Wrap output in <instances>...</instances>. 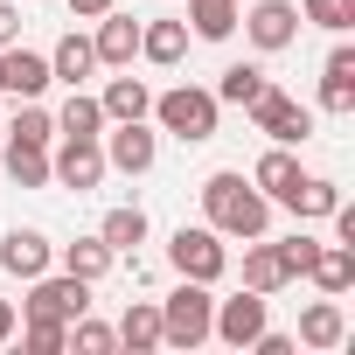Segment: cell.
<instances>
[{
    "label": "cell",
    "instance_id": "cell-1",
    "mask_svg": "<svg viewBox=\"0 0 355 355\" xmlns=\"http://www.w3.org/2000/svg\"><path fill=\"white\" fill-rule=\"evenodd\" d=\"M202 216H209L216 237H244V244L272 230V202L251 189V174H237V167H216L202 182Z\"/></svg>",
    "mask_w": 355,
    "mask_h": 355
},
{
    "label": "cell",
    "instance_id": "cell-29",
    "mask_svg": "<svg viewBox=\"0 0 355 355\" xmlns=\"http://www.w3.org/2000/svg\"><path fill=\"white\" fill-rule=\"evenodd\" d=\"M265 84H272V77H265L258 63H230V70H223V84H216V105H237V112H244Z\"/></svg>",
    "mask_w": 355,
    "mask_h": 355
},
{
    "label": "cell",
    "instance_id": "cell-39",
    "mask_svg": "<svg viewBox=\"0 0 355 355\" xmlns=\"http://www.w3.org/2000/svg\"><path fill=\"white\" fill-rule=\"evenodd\" d=\"M0 139H8V119H0Z\"/></svg>",
    "mask_w": 355,
    "mask_h": 355
},
{
    "label": "cell",
    "instance_id": "cell-18",
    "mask_svg": "<svg viewBox=\"0 0 355 355\" xmlns=\"http://www.w3.org/2000/svg\"><path fill=\"white\" fill-rule=\"evenodd\" d=\"M244 286H251V293H265V300L293 286V279H286V258H279V244H265V237H251V244H244Z\"/></svg>",
    "mask_w": 355,
    "mask_h": 355
},
{
    "label": "cell",
    "instance_id": "cell-17",
    "mask_svg": "<svg viewBox=\"0 0 355 355\" xmlns=\"http://www.w3.org/2000/svg\"><path fill=\"white\" fill-rule=\"evenodd\" d=\"M98 105H105V125H119V119H146L153 112V91H146V77H112L105 91H98Z\"/></svg>",
    "mask_w": 355,
    "mask_h": 355
},
{
    "label": "cell",
    "instance_id": "cell-12",
    "mask_svg": "<svg viewBox=\"0 0 355 355\" xmlns=\"http://www.w3.org/2000/svg\"><path fill=\"white\" fill-rule=\"evenodd\" d=\"M91 49H98V70H132V56H139V15H125V8H105V15H98V35H91Z\"/></svg>",
    "mask_w": 355,
    "mask_h": 355
},
{
    "label": "cell",
    "instance_id": "cell-35",
    "mask_svg": "<svg viewBox=\"0 0 355 355\" xmlns=\"http://www.w3.org/2000/svg\"><path fill=\"white\" fill-rule=\"evenodd\" d=\"M8 42H21V8H15V0H0V49H8Z\"/></svg>",
    "mask_w": 355,
    "mask_h": 355
},
{
    "label": "cell",
    "instance_id": "cell-10",
    "mask_svg": "<svg viewBox=\"0 0 355 355\" xmlns=\"http://www.w3.org/2000/svg\"><path fill=\"white\" fill-rule=\"evenodd\" d=\"M56 77H49V56L42 49H28V42H8V49H0V98H42Z\"/></svg>",
    "mask_w": 355,
    "mask_h": 355
},
{
    "label": "cell",
    "instance_id": "cell-19",
    "mask_svg": "<svg viewBox=\"0 0 355 355\" xmlns=\"http://www.w3.org/2000/svg\"><path fill=\"white\" fill-rule=\"evenodd\" d=\"M306 279H313L327 300H341V293L355 286V244H320L313 265H306Z\"/></svg>",
    "mask_w": 355,
    "mask_h": 355
},
{
    "label": "cell",
    "instance_id": "cell-28",
    "mask_svg": "<svg viewBox=\"0 0 355 355\" xmlns=\"http://www.w3.org/2000/svg\"><path fill=\"white\" fill-rule=\"evenodd\" d=\"M98 237H105V244H112V251L125 258L132 244H146V209H139V202H125V209H112V216L98 223Z\"/></svg>",
    "mask_w": 355,
    "mask_h": 355
},
{
    "label": "cell",
    "instance_id": "cell-31",
    "mask_svg": "<svg viewBox=\"0 0 355 355\" xmlns=\"http://www.w3.org/2000/svg\"><path fill=\"white\" fill-rule=\"evenodd\" d=\"M300 21H313L327 35H348L355 28V0H300Z\"/></svg>",
    "mask_w": 355,
    "mask_h": 355
},
{
    "label": "cell",
    "instance_id": "cell-20",
    "mask_svg": "<svg viewBox=\"0 0 355 355\" xmlns=\"http://www.w3.org/2000/svg\"><path fill=\"white\" fill-rule=\"evenodd\" d=\"M341 341H348L341 300H313V306L300 313V348H341Z\"/></svg>",
    "mask_w": 355,
    "mask_h": 355
},
{
    "label": "cell",
    "instance_id": "cell-30",
    "mask_svg": "<svg viewBox=\"0 0 355 355\" xmlns=\"http://www.w3.org/2000/svg\"><path fill=\"white\" fill-rule=\"evenodd\" d=\"M8 139H28V146H56V112H42L35 98H21V112L8 119Z\"/></svg>",
    "mask_w": 355,
    "mask_h": 355
},
{
    "label": "cell",
    "instance_id": "cell-37",
    "mask_svg": "<svg viewBox=\"0 0 355 355\" xmlns=\"http://www.w3.org/2000/svg\"><path fill=\"white\" fill-rule=\"evenodd\" d=\"M63 8H70V15H77V21H98V15H105V8H119V0H63Z\"/></svg>",
    "mask_w": 355,
    "mask_h": 355
},
{
    "label": "cell",
    "instance_id": "cell-16",
    "mask_svg": "<svg viewBox=\"0 0 355 355\" xmlns=\"http://www.w3.org/2000/svg\"><path fill=\"white\" fill-rule=\"evenodd\" d=\"M139 56L153 70H174L189 56V21H139Z\"/></svg>",
    "mask_w": 355,
    "mask_h": 355
},
{
    "label": "cell",
    "instance_id": "cell-13",
    "mask_svg": "<svg viewBox=\"0 0 355 355\" xmlns=\"http://www.w3.org/2000/svg\"><path fill=\"white\" fill-rule=\"evenodd\" d=\"M56 265V244L42 237V230H8V237H0V272H15V279H42Z\"/></svg>",
    "mask_w": 355,
    "mask_h": 355
},
{
    "label": "cell",
    "instance_id": "cell-4",
    "mask_svg": "<svg viewBox=\"0 0 355 355\" xmlns=\"http://www.w3.org/2000/svg\"><path fill=\"white\" fill-rule=\"evenodd\" d=\"M77 313H91V279H77V272H42V279H28V300H21V320H77Z\"/></svg>",
    "mask_w": 355,
    "mask_h": 355
},
{
    "label": "cell",
    "instance_id": "cell-9",
    "mask_svg": "<svg viewBox=\"0 0 355 355\" xmlns=\"http://www.w3.org/2000/svg\"><path fill=\"white\" fill-rule=\"evenodd\" d=\"M105 174H112V167H105V146H98V139H56V146H49V182L91 196Z\"/></svg>",
    "mask_w": 355,
    "mask_h": 355
},
{
    "label": "cell",
    "instance_id": "cell-5",
    "mask_svg": "<svg viewBox=\"0 0 355 355\" xmlns=\"http://www.w3.org/2000/svg\"><path fill=\"white\" fill-rule=\"evenodd\" d=\"M167 265L182 272V279H202V286H216V279L230 272V244H223L209 223H196V230L182 223V230L167 237Z\"/></svg>",
    "mask_w": 355,
    "mask_h": 355
},
{
    "label": "cell",
    "instance_id": "cell-25",
    "mask_svg": "<svg viewBox=\"0 0 355 355\" xmlns=\"http://www.w3.org/2000/svg\"><path fill=\"white\" fill-rule=\"evenodd\" d=\"M237 8L244 0H189V35L196 42H230L237 35Z\"/></svg>",
    "mask_w": 355,
    "mask_h": 355
},
{
    "label": "cell",
    "instance_id": "cell-6",
    "mask_svg": "<svg viewBox=\"0 0 355 355\" xmlns=\"http://www.w3.org/2000/svg\"><path fill=\"white\" fill-rule=\"evenodd\" d=\"M244 112H251V125H258L272 146H306V139H313V112H306L300 98H286L279 84H265Z\"/></svg>",
    "mask_w": 355,
    "mask_h": 355
},
{
    "label": "cell",
    "instance_id": "cell-24",
    "mask_svg": "<svg viewBox=\"0 0 355 355\" xmlns=\"http://www.w3.org/2000/svg\"><path fill=\"white\" fill-rule=\"evenodd\" d=\"M0 160H8V182H15V189H49V146L0 139Z\"/></svg>",
    "mask_w": 355,
    "mask_h": 355
},
{
    "label": "cell",
    "instance_id": "cell-15",
    "mask_svg": "<svg viewBox=\"0 0 355 355\" xmlns=\"http://www.w3.org/2000/svg\"><path fill=\"white\" fill-rule=\"evenodd\" d=\"M300 174H306V167L293 160V146H265V153H258V167H251V189H258L265 202H286Z\"/></svg>",
    "mask_w": 355,
    "mask_h": 355
},
{
    "label": "cell",
    "instance_id": "cell-27",
    "mask_svg": "<svg viewBox=\"0 0 355 355\" xmlns=\"http://www.w3.org/2000/svg\"><path fill=\"white\" fill-rule=\"evenodd\" d=\"M132 355H146V348H160V300H132L125 313H119V327H112Z\"/></svg>",
    "mask_w": 355,
    "mask_h": 355
},
{
    "label": "cell",
    "instance_id": "cell-11",
    "mask_svg": "<svg viewBox=\"0 0 355 355\" xmlns=\"http://www.w3.org/2000/svg\"><path fill=\"white\" fill-rule=\"evenodd\" d=\"M209 334L216 341H230V348H251L258 334H265V293H237V300H216V313H209Z\"/></svg>",
    "mask_w": 355,
    "mask_h": 355
},
{
    "label": "cell",
    "instance_id": "cell-33",
    "mask_svg": "<svg viewBox=\"0 0 355 355\" xmlns=\"http://www.w3.org/2000/svg\"><path fill=\"white\" fill-rule=\"evenodd\" d=\"M70 348H77V355H112V348H119V334H112L105 320L77 313V320H70Z\"/></svg>",
    "mask_w": 355,
    "mask_h": 355
},
{
    "label": "cell",
    "instance_id": "cell-3",
    "mask_svg": "<svg viewBox=\"0 0 355 355\" xmlns=\"http://www.w3.org/2000/svg\"><path fill=\"white\" fill-rule=\"evenodd\" d=\"M209 313H216L209 286L202 279H182L160 300V348H202L209 341Z\"/></svg>",
    "mask_w": 355,
    "mask_h": 355
},
{
    "label": "cell",
    "instance_id": "cell-32",
    "mask_svg": "<svg viewBox=\"0 0 355 355\" xmlns=\"http://www.w3.org/2000/svg\"><path fill=\"white\" fill-rule=\"evenodd\" d=\"M15 334H21L28 355H63V348H70V327H63V320H21Z\"/></svg>",
    "mask_w": 355,
    "mask_h": 355
},
{
    "label": "cell",
    "instance_id": "cell-2",
    "mask_svg": "<svg viewBox=\"0 0 355 355\" xmlns=\"http://www.w3.org/2000/svg\"><path fill=\"white\" fill-rule=\"evenodd\" d=\"M160 132H174L182 146H202V139H216V119H223V105H216V91H202V84H167V91H153V112H146Z\"/></svg>",
    "mask_w": 355,
    "mask_h": 355
},
{
    "label": "cell",
    "instance_id": "cell-7",
    "mask_svg": "<svg viewBox=\"0 0 355 355\" xmlns=\"http://www.w3.org/2000/svg\"><path fill=\"white\" fill-rule=\"evenodd\" d=\"M237 28H244V42H251L258 56H279V49L300 42V8H293V0H244V8H237Z\"/></svg>",
    "mask_w": 355,
    "mask_h": 355
},
{
    "label": "cell",
    "instance_id": "cell-21",
    "mask_svg": "<svg viewBox=\"0 0 355 355\" xmlns=\"http://www.w3.org/2000/svg\"><path fill=\"white\" fill-rule=\"evenodd\" d=\"M334 202H341V182H327V174H300L279 209H293L300 223H313V216H334Z\"/></svg>",
    "mask_w": 355,
    "mask_h": 355
},
{
    "label": "cell",
    "instance_id": "cell-38",
    "mask_svg": "<svg viewBox=\"0 0 355 355\" xmlns=\"http://www.w3.org/2000/svg\"><path fill=\"white\" fill-rule=\"evenodd\" d=\"M15 327H21V306H15V300H0V341H15Z\"/></svg>",
    "mask_w": 355,
    "mask_h": 355
},
{
    "label": "cell",
    "instance_id": "cell-23",
    "mask_svg": "<svg viewBox=\"0 0 355 355\" xmlns=\"http://www.w3.org/2000/svg\"><path fill=\"white\" fill-rule=\"evenodd\" d=\"M105 132V105L77 84L70 98H63V112H56V139H98Z\"/></svg>",
    "mask_w": 355,
    "mask_h": 355
},
{
    "label": "cell",
    "instance_id": "cell-34",
    "mask_svg": "<svg viewBox=\"0 0 355 355\" xmlns=\"http://www.w3.org/2000/svg\"><path fill=\"white\" fill-rule=\"evenodd\" d=\"M313 251H320V237H306V230H293V237H279V258H286V279H306V265H313Z\"/></svg>",
    "mask_w": 355,
    "mask_h": 355
},
{
    "label": "cell",
    "instance_id": "cell-14",
    "mask_svg": "<svg viewBox=\"0 0 355 355\" xmlns=\"http://www.w3.org/2000/svg\"><path fill=\"white\" fill-rule=\"evenodd\" d=\"M320 112H334V119L355 112V49L348 42H334L327 63H320Z\"/></svg>",
    "mask_w": 355,
    "mask_h": 355
},
{
    "label": "cell",
    "instance_id": "cell-26",
    "mask_svg": "<svg viewBox=\"0 0 355 355\" xmlns=\"http://www.w3.org/2000/svg\"><path fill=\"white\" fill-rule=\"evenodd\" d=\"M56 258H63V272H77V279H105L112 265H119V251L105 244V237H77V244H56Z\"/></svg>",
    "mask_w": 355,
    "mask_h": 355
},
{
    "label": "cell",
    "instance_id": "cell-8",
    "mask_svg": "<svg viewBox=\"0 0 355 355\" xmlns=\"http://www.w3.org/2000/svg\"><path fill=\"white\" fill-rule=\"evenodd\" d=\"M98 146H105V167H119V174H153V160H160V132L146 119H119L112 132H98Z\"/></svg>",
    "mask_w": 355,
    "mask_h": 355
},
{
    "label": "cell",
    "instance_id": "cell-22",
    "mask_svg": "<svg viewBox=\"0 0 355 355\" xmlns=\"http://www.w3.org/2000/svg\"><path fill=\"white\" fill-rule=\"evenodd\" d=\"M91 70H98V49H91V35H77V28H70V35H63V42L49 49V77L77 91V84H84Z\"/></svg>",
    "mask_w": 355,
    "mask_h": 355
},
{
    "label": "cell",
    "instance_id": "cell-36",
    "mask_svg": "<svg viewBox=\"0 0 355 355\" xmlns=\"http://www.w3.org/2000/svg\"><path fill=\"white\" fill-rule=\"evenodd\" d=\"M251 348H258V355H293V334H272V327H265Z\"/></svg>",
    "mask_w": 355,
    "mask_h": 355
}]
</instances>
